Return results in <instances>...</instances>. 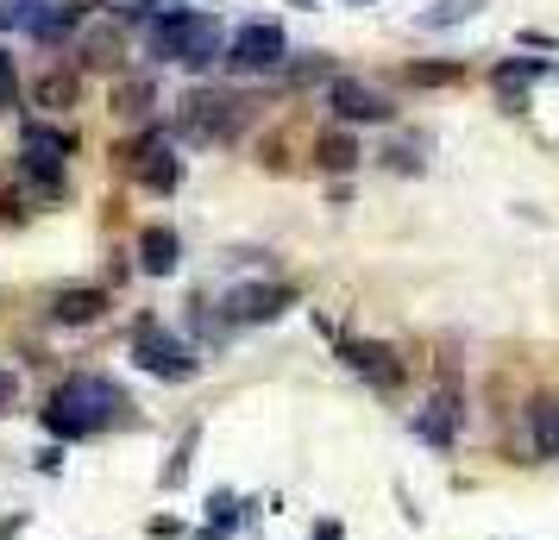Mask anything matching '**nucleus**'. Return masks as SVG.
<instances>
[{
  "label": "nucleus",
  "instance_id": "nucleus-1",
  "mask_svg": "<svg viewBox=\"0 0 559 540\" xmlns=\"http://www.w3.org/2000/svg\"><path fill=\"white\" fill-rule=\"evenodd\" d=\"M114 421H132V396L114 377H95V371H76L51 389V409H45V428L57 440H88L114 428Z\"/></svg>",
  "mask_w": 559,
  "mask_h": 540
},
{
  "label": "nucleus",
  "instance_id": "nucleus-2",
  "mask_svg": "<svg viewBox=\"0 0 559 540\" xmlns=\"http://www.w3.org/2000/svg\"><path fill=\"white\" fill-rule=\"evenodd\" d=\"M252 120V101L246 95H233V88H195V95H182V139H195V145H233L239 132Z\"/></svg>",
  "mask_w": 559,
  "mask_h": 540
},
{
  "label": "nucleus",
  "instance_id": "nucleus-3",
  "mask_svg": "<svg viewBox=\"0 0 559 540\" xmlns=\"http://www.w3.org/2000/svg\"><path fill=\"white\" fill-rule=\"evenodd\" d=\"M227 51V32L214 26L207 13H164L152 26V57L157 63H214V57Z\"/></svg>",
  "mask_w": 559,
  "mask_h": 540
},
{
  "label": "nucleus",
  "instance_id": "nucleus-4",
  "mask_svg": "<svg viewBox=\"0 0 559 540\" xmlns=\"http://www.w3.org/2000/svg\"><path fill=\"white\" fill-rule=\"evenodd\" d=\"M132 364L152 371V377H164V384H189V377H202L195 346H189L182 334H170L164 321H152V314L132 327Z\"/></svg>",
  "mask_w": 559,
  "mask_h": 540
},
{
  "label": "nucleus",
  "instance_id": "nucleus-5",
  "mask_svg": "<svg viewBox=\"0 0 559 540\" xmlns=\"http://www.w3.org/2000/svg\"><path fill=\"white\" fill-rule=\"evenodd\" d=\"M283 57H289V38H283L277 20H252V26H239L233 32V45H227V63L233 70H283Z\"/></svg>",
  "mask_w": 559,
  "mask_h": 540
},
{
  "label": "nucleus",
  "instance_id": "nucleus-6",
  "mask_svg": "<svg viewBox=\"0 0 559 540\" xmlns=\"http://www.w3.org/2000/svg\"><path fill=\"white\" fill-rule=\"evenodd\" d=\"M127 164L139 170V182L152 189V195H170V189H182V157L164 145V132H139L127 145Z\"/></svg>",
  "mask_w": 559,
  "mask_h": 540
},
{
  "label": "nucleus",
  "instance_id": "nucleus-7",
  "mask_svg": "<svg viewBox=\"0 0 559 540\" xmlns=\"http://www.w3.org/2000/svg\"><path fill=\"white\" fill-rule=\"evenodd\" d=\"M328 107L340 113V127H383L390 120V101H383V88L358 76H333L328 82Z\"/></svg>",
  "mask_w": 559,
  "mask_h": 540
},
{
  "label": "nucleus",
  "instance_id": "nucleus-8",
  "mask_svg": "<svg viewBox=\"0 0 559 540\" xmlns=\"http://www.w3.org/2000/svg\"><path fill=\"white\" fill-rule=\"evenodd\" d=\"M283 309H296V289L289 284H239L221 302V314H227L233 327H258V321H277Z\"/></svg>",
  "mask_w": 559,
  "mask_h": 540
},
{
  "label": "nucleus",
  "instance_id": "nucleus-9",
  "mask_svg": "<svg viewBox=\"0 0 559 540\" xmlns=\"http://www.w3.org/2000/svg\"><path fill=\"white\" fill-rule=\"evenodd\" d=\"M340 359L353 364V371H358L371 389H403V377H408L403 359H396L383 339H346V346H340Z\"/></svg>",
  "mask_w": 559,
  "mask_h": 540
},
{
  "label": "nucleus",
  "instance_id": "nucleus-10",
  "mask_svg": "<svg viewBox=\"0 0 559 540\" xmlns=\"http://www.w3.org/2000/svg\"><path fill=\"white\" fill-rule=\"evenodd\" d=\"M459 421H465V403H459V389H433L428 409H415V434L428 440V446H453L459 440Z\"/></svg>",
  "mask_w": 559,
  "mask_h": 540
},
{
  "label": "nucleus",
  "instance_id": "nucleus-11",
  "mask_svg": "<svg viewBox=\"0 0 559 540\" xmlns=\"http://www.w3.org/2000/svg\"><path fill=\"white\" fill-rule=\"evenodd\" d=\"M177 264H182L177 227H145L139 232V271H145V277H170Z\"/></svg>",
  "mask_w": 559,
  "mask_h": 540
},
{
  "label": "nucleus",
  "instance_id": "nucleus-12",
  "mask_svg": "<svg viewBox=\"0 0 559 540\" xmlns=\"http://www.w3.org/2000/svg\"><path fill=\"white\" fill-rule=\"evenodd\" d=\"M365 164V145H358L353 132H321L314 139V170H328V177H346V170H358Z\"/></svg>",
  "mask_w": 559,
  "mask_h": 540
},
{
  "label": "nucleus",
  "instance_id": "nucleus-13",
  "mask_svg": "<svg viewBox=\"0 0 559 540\" xmlns=\"http://www.w3.org/2000/svg\"><path fill=\"white\" fill-rule=\"evenodd\" d=\"M20 152H26V157H51V164H63V157L76 152V132L45 127V120H26V127H20Z\"/></svg>",
  "mask_w": 559,
  "mask_h": 540
},
{
  "label": "nucleus",
  "instance_id": "nucleus-14",
  "mask_svg": "<svg viewBox=\"0 0 559 540\" xmlns=\"http://www.w3.org/2000/svg\"><path fill=\"white\" fill-rule=\"evenodd\" d=\"M528 440H534V459H559V396H534L528 403Z\"/></svg>",
  "mask_w": 559,
  "mask_h": 540
},
{
  "label": "nucleus",
  "instance_id": "nucleus-15",
  "mask_svg": "<svg viewBox=\"0 0 559 540\" xmlns=\"http://www.w3.org/2000/svg\"><path fill=\"white\" fill-rule=\"evenodd\" d=\"M107 309V289H57L51 314L63 321V327H88V321H102Z\"/></svg>",
  "mask_w": 559,
  "mask_h": 540
},
{
  "label": "nucleus",
  "instance_id": "nucleus-16",
  "mask_svg": "<svg viewBox=\"0 0 559 540\" xmlns=\"http://www.w3.org/2000/svg\"><path fill=\"white\" fill-rule=\"evenodd\" d=\"M152 107H157V82L152 76H120L114 82V113H120V120H145Z\"/></svg>",
  "mask_w": 559,
  "mask_h": 540
},
{
  "label": "nucleus",
  "instance_id": "nucleus-17",
  "mask_svg": "<svg viewBox=\"0 0 559 540\" xmlns=\"http://www.w3.org/2000/svg\"><path fill=\"white\" fill-rule=\"evenodd\" d=\"M20 182H26L38 202H63V164H51V157H26L20 152Z\"/></svg>",
  "mask_w": 559,
  "mask_h": 540
},
{
  "label": "nucleus",
  "instance_id": "nucleus-18",
  "mask_svg": "<svg viewBox=\"0 0 559 540\" xmlns=\"http://www.w3.org/2000/svg\"><path fill=\"white\" fill-rule=\"evenodd\" d=\"M195 440H202V428H182L177 453H170V465H164V490H182V484H189V465H195Z\"/></svg>",
  "mask_w": 559,
  "mask_h": 540
},
{
  "label": "nucleus",
  "instance_id": "nucleus-19",
  "mask_svg": "<svg viewBox=\"0 0 559 540\" xmlns=\"http://www.w3.org/2000/svg\"><path fill=\"white\" fill-rule=\"evenodd\" d=\"M472 13H484V0H440L433 13H421L415 26L421 32H440V26H459V20H472Z\"/></svg>",
  "mask_w": 559,
  "mask_h": 540
},
{
  "label": "nucleus",
  "instance_id": "nucleus-20",
  "mask_svg": "<svg viewBox=\"0 0 559 540\" xmlns=\"http://www.w3.org/2000/svg\"><path fill=\"white\" fill-rule=\"evenodd\" d=\"M82 63H95V70H114V63H120V32H88V38H82Z\"/></svg>",
  "mask_w": 559,
  "mask_h": 540
},
{
  "label": "nucleus",
  "instance_id": "nucleus-21",
  "mask_svg": "<svg viewBox=\"0 0 559 540\" xmlns=\"http://www.w3.org/2000/svg\"><path fill=\"white\" fill-rule=\"evenodd\" d=\"M408 82L415 88H453V82H465V63H408Z\"/></svg>",
  "mask_w": 559,
  "mask_h": 540
},
{
  "label": "nucleus",
  "instance_id": "nucleus-22",
  "mask_svg": "<svg viewBox=\"0 0 559 540\" xmlns=\"http://www.w3.org/2000/svg\"><path fill=\"white\" fill-rule=\"evenodd\" d=\"M70 101H76V76H70V70H51V76L38 82V107H51V113H63Z\"/></svg>",
  "mask_w": 559,
  "mask_h": 540
},
{
  "label": "nucleus",
  "instance_id": "nucleus-23",
  "mask_svg": "<svg viewBox=\"0 0 559 540\" xmlns=\"http://www.w3.org/2000/svg\"><path fill=\"white\" fill-rule=\"evenodd\" d=\"M239 521H246V515H239V503H233V496H221V503H214V515H207V528L195 540H227Z\"/></svg>",
  "mask_w": 559,
  "mask_h": 540
},
{
  "label": "nucleus",
  "instance_id": "nucleus-24",
  "mask_svg": "<svg viewBox=\"0 0 559 540\" xmlns=\"http://www.w3.org/2000/svg\"><path fill=\"white\" fill-rule=\"evenodd\" d=\"M528 82H540V63H528V57H515V63H497V88H528Z\"/></svg>",
  "mask_w": 559,
  "mask_h": 540
},
{
  "label": "nucleus",
  "instance_id": "nucleus-25",
  "mask_svg": "<svg viewBox=\"0 0 559 540\" xmlns=\"http://www.w3.org/2000/svg\"><path fill=\"white\" fill-rule=\"evenodd\" d=\"M20 107V70H13V51H0V113Z\"/></svg>",
  "mask_w": 559,
  "mask_h": 540
},
{
  "label": "nucleus",
  "instance_id": "nucleus-26",
  "mask_svg": "<svg viewBox=\"0 0 559 540\" xmlns=\"http://www.w3.org/2000/svg\"><path fill=\"white\" fill-rule=\"evenodd\" d=\"M383 164H390L396 177H408V170H421V152H415V145H390V152H383Z\"/></svg>",
  "mask_w": 559,
  "mask_h": 540
},
{
  "label": "nucleus",
  "instance_id": "nucleus-27",
  "mask_svg": "<svg viewBox=\"0 0 559 540\" xmlns=\"http://www.w3.org/2000/svg\"><path fill=\"white\" fill-rule=\"evenodd\" d=\"M145 535H182V521H177V515H152V521H145Z\"/></svg>",
  "mask_w": 559,
  "mask_h": 540
},
{
  "label": "nucleus",
  "instance_id": "nucleus-28",
  "mask_svg": "<svg viewBox=\"0 0 559 540\" xmlns=\"http://www.w3.org/2000/svg\"><path fill=\"white\" fill-rule=\"evenodd\" d=\"M7 396H13V384H7V377H0V403H7Z\"/></svg>",
  "mask_w": 559,
  "mask_h": 540
},
{
  "label": "nucleus",
  "instance_id": "nucleus-29",
  "mask_svg": "<svg viewBox=\"0 0 559 540\" xmlns=\"http://www.w3.org/2000/svg\"><path fill=\"white\" fill-rule=\"evenodd\" d=\"M353 7H371V0H353Z\"/></svg>",
  "mask_w": 559,
  "mask_h": 540
}]
</instances>
